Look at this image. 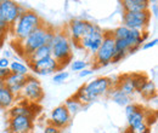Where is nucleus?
Listing matches in <instances>:
<instances>
[{"label":"nucleus","instance_id":"obj_22","mask_svg":"<svg viewBox=\"0 0 158 133\" xmlns=\"http://www.w3.org/2000/svg\"><path fill=\"white\" fill-rule=\"evenodd\" d=\"M9 70L11 74H17V75H29V67L20 61H12L10 62Z\"/></svg>","mask_w":158,"mask_h":133},{"label":"nucleus","instance_id":"obj_5","mask_svg":"<svg viewBox=\"0 0 158 133\" xmlns=\"http://www.w3.org/2000/svg\"><path fill=\"white\" fill-rule=\"evenodd\" d=\"M116 55V46H114V39L112 37L111 32H105V37L102 40V44L100 45L98 52L93 56V62L96 68L107 67L112 63V59Z\"/></svg>","mask_w":158,"mask_h":133},{"label":"nucleus","instance_id":"obj_11","mask_svg":"<svg viewBox=\"0 0 158 133\" xmlns=\"http://www.w3.org/2000/svg\"><path fill=\"white\" fill-rule=\"evenodd\" d=\"M71 122H72V115L68 113V110L63 104H60L51 110L48 123L57 127L59 130H62L68 127Z\"/></svg>","mask_w":158,"mask_h":133},{"label":"nucleus","instance_id":"obj_13","mask_svg":"<svg viewBox=\"0 0 158 133\" xmlns=\"http://www.w3.org/2000/svg\"><path fill=\"white\" fill-rule=\"evenodd\" d=\"M28 67L34 74H38V75H50V74H54L55 72L61 70L59 63L52 57L44 58L33 64H29Z\"/></svg>","mask_w":158,"mask_h":133},{"label":"nucleus","instance_id":"obj_14","mask_svg":"<svg viewBox=\"0 0 158 133\" xmlns=\"http://www.w3.org/2000/svg\"><path fill=\"white\" fill-rule=\"evenodd\" d=\"M27 79H28V75H17V74L10 73V75L6 79H4V86L19 98L22 88L27 82Z\"/></svg>","mask_w":158,"mask_h":133},{"label":"nucleus","instance_id":"obj_8","mask_svg":"<svg viewBox=\"0 0 158 133\" xmlns=\"http://www.w3.org/2000/svg\"><path fill=\"white\" fill-rule=\"evenodd\" d=\"M20 98L27 100V103L29 104H37L40 100H43L44 98V88L40 84V81L33 75H28L27 82L24 85V87L21 91Z\"/></svg>","mask_w":158,"mask_h":133},{"label":"nucleus","instance_id":"obj_6","mask_svg":"<svg viewBox=\"0 0 158 133\" xmlns=\"http://www.w3.org/2000/svg\"><path fill=\"white\" fill-rule=\"evenodd\" d=\"M95 23L86 21V19L81 18H74L71 19L67 24V28L64 29L66 34L68 35V38L71 40L72 45H77L78 46L80 40L84 38L94 27Z\"/></svg>","mask_w":158,"mask_h":133},{"label":"nucleus","instance_id":"obj_9","mask_svg":"<svg viewBox=\"0 0 158 133\" xmlns=\"http://www.w3.org/2000/svg\"><path fill=\"white\" fill-rule=\"evenodd\" d=\"M103 37H105V30L100 25L94 24L93 29L80 40L78 47H80L81 50H84L86 53L94 56L98 52L100 45L102 44Z\"/></svg>","mask_w":158,"mask_h":133},{"label":"nucleus","instance_id":"obj_24","mask_svg":"<svg viewBox=\"0 0 158 133\" xmlns=\"http://www.w3.org/2000/svg\"><path fill=\"white\" fill-rule=\"evenodd\" d=\"M88 68V62L84 59H72L71 62V69L73 72H81Z\"/></svg>","mask_w":158,"mask_h":133},{"label":"nucleus","instance_id":"obj_19","mask_svg":"<svg viewBox=\"0 0 158 133\" xmlns=\"http://www.w3.org/2000/svg\"><path fill=\"white\" fill-rule=\"evenodd\" d=\"M48 57H51V47H50L49 45H44V46L39 47V49L35 50L32 55H29L28 57L26 58L27 65L33 64V63H35V62H38V61H41V59L48 58Z\"/></svg>","mask_w":158,"mask_h":133},{"label":"nucleus","instance_id":"obj_10","mask_svg":"<svg viewBox=\"0 0 158 133\" xmlns=\"http://www.w3.org/2000/svg\"><path fill=\"white\" fill-rule=\"evenodd\" d=\"M24 7L12 0L0 1V18L4 19L10 27H12L21 15L24 12Z\"/></svg>","mask_w":158,"mask_h":133},{"label":"nucleus","instance_id":"obj_20","mask_svg":"<svg viewBox=\"0 0 158 133\" xmlns=\"http://www.w3.org/2000/svg\"><path fill=\"white\" fill-rule=\"evenodd\" d=\"M108 96L111 97V99H112L116 104H118V105H120V107H127L128 104L133 103V102H131L133 98L129 97V96H127L124 92H122L120 90H118L117 87L111 88V91H110Z\"/></svg>","mask_w":158,"mask_h":133},{"label":"nucleus","instance_id":"obj_35","mask_svg":"<svg viewBox=\"0 0 158 133\" xmlns=\"http://www.w3.org/2000/svg\"><path fill=\"white\" fill-rule=\"evenodd\" d=\"M123 133H130V132H129L128 130H125V131H124V132H123Z\"/></svg>","mask_w":158,"mask_h":133},{"label":"nucleus","instance_id":"obj_33","mask_svg":"<svg viewBox=\"0 0 158 133\" xmlns=\"http://www.w3.org/2000/svg\"><path fill=\"white\" fill-rule=\"evenodd\" d=\"M10 57H11V52H10V51H5V52H4V58L10 59Z\"/></svg>","mask_w":158,"mask_h":133},{"label":"nucleus","instance_id":"obj_29","mask_svg":"<svg viewBox=\"0 0 158 133\" xmlns=\"http://www.w3.org/2000/svg\"><path fill=\"white\" fill-rule=\"evenodd\" d=\"M93 74H94V69H90V68H86V69H84V70H81V72L78 73L79 77H81V79H84L86 76L93 75Z\"/></svg>","mask_w":158,"mask_h":133},{"label":"nucleus","instance_id":"obj_26","mask_svg":"<svg viewBox=\"0 0 158 133\" xmlns=\"http://www.w3.org/2000/svg\"><path fill=\"white\" fill-rule=\"evenodd\" d=\"M139 104L136 103H130V104H128L127 107H125V109H124V113H125V117H128L129 115H131L136 109H138Z\"/></svg>","mask_w":158,"mask_h":133},{"label":"nucleus","instance_id":"obj_16","mask_svg":"<svg viewBox=\"0 0 158 133\" xmlns=\"http://www.w3.org/2000/svg\"><path fill=\"white\" fill-rule=\"evenodd\" d=\"M116 87L118 90H120L122 92H124L127 96L131 97V98L136 93V88H135V85H134L131 74L130 75H124L118 77V80L116 82Z\"/></svg>","mask_w":158,"mask_h":133},{"label":"nucleus","instance_id":"obj_34","mask_svg":"<svg viewBox=\"0 0 158 133\" xmlns=\"http://www.w3.org/2000/svg\"><path fill=\"white\" fill-rule=\"evenodd\" d=\"M2 86H4V80L0 79V87H2Z\"/></svg>","mask_w":158,"mask_h":133},{"label":"nucleus","instance_id":"obj_23","mask_svg":"<svg viewBox=\"0 0 158 133\" xmlns=\"http://www.w3.org/2000/svg\"><path fill=\"white\" fill-rule=\"evenodd\" d=\"M63 105L66 107V109L68 110V113L72 115V116H73V115H76V114H78L79 111L81 110V108H83V104L79 102L74 96H72V97L67 98Z\"/></svg>","mask_w":158,"mask_h":133},{"label":"nucleus","instance_id":"obj_27","mask_svg":"<svg viewBox=\"0 0 158 133\" xmlns=\"http://www.w3.org/2000/svg\"><path fill=\"white\" fill-rule=\"evenodd\" d=\"M157 42H158V40L156 38L152 39V40H150V41H145L140 49H142V50H148V49H152V47H155V46L157 45Z\"/></svg>","mask_w":158,"mask_h":133},{"label":"nucleus","instance_id":"obj_18","mask_svg":"<svg viewBox=\"0 0 158 133\" xmlns=\"http://www.w3.org/2000/svg\"><path fill=\"white\" fill-rule=\"evenodd\" d=\"M17 100V97L11 93L5 86L0 87V109H10L12 105H15Z\"/></svg>","mask_w":158,"mask_h":133},{"label":"nucleus","instance_id":"obj_15","mask_svg":"<svg viewBox=\"0 0 158 133\" xmlns=\"http://www.w3.org/2000/svg\"><path fill=\"white\" fill-rule=\"evenodd\" d=\"M120 4L124 12H141L150 10V1L147 0H123Z\"/></svg>","mask_w":158,"mask_h":133},{"label":"nucleus","instance_id":"obj_1","mask_svg":"<svg viewBox=\"0 0 158 133\" xmlns=\"http://www.w3.org/2000/svg\"><path fill=\"white\" fill-rule=\"evenodd\" d=\"M114 86H116V84L110 77H106V76L95 77V79L90 80L89 82L84 84L83 86H80L74 97L84 107V105H88V104L98 100L100 97L108 96L111 88H113Z\"/></svg>","mask_w":158,"mask_h":133},{"label":"nucleus","instance_id":"obj_31","mask_svg":"<svg viewBox=\"0 0 158 133\" xmlns=\"http://www.w3.org/2000/svg\"><path fill=\"white\" fill-rule=\"evenodd\" d=\"M10 75V70L9 69H1L0 68V79H6L7 76Z\"/></svg>","mask_w":158,"mask_h":133},{"label":"nucleus","instance_id":"obj_32","mask_svg":"<svg viewBox=\"0 0 158 133\" xmlns=\"http://www.w3.org/2000/svg\"><path fill=\"white\" fill-rule=\"evenodd\" d=\"M150 14H151V16L153 15L155 17H157V15H158V5L155 2V4H152V10L150 11Z\"/></svg>","mask_w":158,"mask_h":133},{"label":"nucleus","instance_id":"obj_30","mask_svg":"<svg viewBox=\"0 0 158 133\" xmlns=\"http://www.w3.org/2000/svg\"><path fill=\"white\" fill-rule=\"evenodd\" d=\"M10 59H7V58H4L1 57L0 58V68L1 69H9V65H10Z\"/></svg>","mask_w":158,"mask_h":133},{"label":"nucleus","instance_id":"obj_4","mask_svg":"<svg viewBox=\"0 0 158 133\" xmlns=\"http://www.w3.org/2000/svg\"><path fill=\"white\" fill-rule=\"evenodd\" d=\"M50 47H51V57L59 63L61 70L69 62H72V58H73L72 42L64 30L55 32V35H54Z\"/></svg>","mask_w":158,"mask_h":133},{"label":"nucleus","instance_id":"obj_17","mask_svg":"<svg viewBox=\"0 0 158 133\" xmlns=\"http://www.w3.org/2000/svg\"><path fill=\"white\" fill-rule=\"evenodd\" d=\"M29 116L32 119H34V111L32 110V104L24 102V103H21V104H16V105H12L10 109H9V116L12 117V116Z\"/></svg>","mask_w":158,"mask_h":133},{"label":"nucleus","instance_id":"obj_28","mask_svg":"<svg viewBox=\"0 0 158 133\" xmlns=\"http://www.w3.org/2000/svg\"><path fill=\"white\" fill-rule=\"evenodd\" d=\"M44 133H61V130H59L57 127H55L50 123H48L46 127L44 128Z\"/></svg>","mask_w":158,"mask_h":133},{"label":"nucleus","instance_id":"obj_7","mask_svg":"<svg viewBox=\"0 0 158 133\" xmlns=\"http://www.w3.org/2000/svg\"><path fill=\"white\" fill-rule=\"evenodd\" d=\"M151 14L148 11L141 12H123L122 16V25L127 27L128 29L146 32L150 22H151Z\"/></svg>","mask_w":158,"mask_h":133},{"label":"nucleus","instance_id":"obj_36","mask_svg":"<svg viewBox=\"0 0 158 133\" xmlns=\"http://www.w3.org/2000/svg\"><path fill=\"white\" fill-rule=\"evenodd\" d=\"M1 44H2V40H1V39H0V45H1Z\"/></svg>","mask_w":158,"mask_h":133},{"label":"nucleus","instance_id":"obj_12","mask_svg":"<svg viewBox=\"0 0 158 133\" xmlns=\"http://www.w3.org/2000/svg\"><path fill=\"white\" fill-rule=\"evenodd\" d=\"M33 119L29 116H12L9 119L7 130L10 133H32Z\"/></svg>","mask_w":158,"mask_h":133},{"label":"nucleus","instance_id":"obj_21","mask_svg":"<svg viewBox=\"0 0 158 133\" xmlns=\"http://www.w3.org/2000/svg\"><path fill=\"white\" fill-rule=\"evenodd\" d=\"M156 91H157V88H156L155 81L148 79V80L142 85V87L139 90L138 93H140V96H141L143 99L150 100V99H152L153 97H156V93H157Z\"/></svg>","mask_w":158,"mask_h":133},{"label":"nucleus","instance_id":"obj_3","mask_svg":"<svg viewBox=\"0 0 158 133\" xmlns=\"http://www.w3.org/2000/svg\"><path fill=\"white\" fill-rule=\"evenodd\" d=\"M43 24L44 21L39 16V14L33 10H24V12L19 17L16 23L11 27L10 33H12L16 42H21Z\"/></svg>","mask_w":158,"mask_h":133},{"label":"nucleus","instance_id":"obj_25","mask_svg":"<svg viewBox=\"0 0 158 133\" xmlns=\"http://www.w3.org/2000/svg\"><path fill=\"white\" fill-rule=\"evenodd\" d=\"M68 77H69V73H68V72L59 70L57 73H55V75L52 77V81H54L55 84H62V82H64Z\"/></svg>","mask_w":158,"mask_h":133},{"label":"nucleus","instance_id":"obj_2","mask_svg":"<svg viewBox=\"0 0 158 133\" xmlns=\"http://www.w3.org/2000/svg\"><path fill=\"white\" fill-rule=\"evenodd\" d=\"M55 32H56L55 28L44 23L41 27H39L35 32H33L23 41L16 42L15 47L22 57L27 58L29 55H32L35 50H38L41 46H44V45L50 46L51 42H52L54 35H55Z\"/></svg>","mask_w":158,"mask_h":133}]
</instances>
